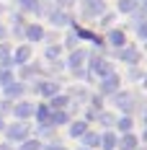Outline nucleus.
Returning a JSON list of instances; mask_svg holds the SVG:
<instances>
[{
	"label": "nucleus",
	"instance_id": "obj_1",
	"mask_svg": "<svg viewBox=\"0 0 147 150\" xmlns=\"http://www.w3.org/2000/svg\"><path fill=\"white\" fill-rule=\"evenodd\" d=\"M3 132H5V137H8L11 145H13V142H23V140H29V124H26V122H13V124H8Z\"/></svg>",
	"mask_w": 147,
	"mask_h": 150
},
{
	"label": "nucleus",
	"instance_id": "obj_2",
	"mask_svg": "<svg viewBox=\"0 0 147 150\" xmlns=\"http://www.w3.org/2000/svg\"><path fill=\"white\" fill-rule=\"evenodd\" d=\"M34 109L36 106L29 104V101H18V104H13V109H11V114H13L18 122H26L29 117H34Z\"/></svg>",
	"mask_w": 147,
	"mask_h": 150
},
{
	"label": "nucleus",
	"instance_id": "obj_3",
	"mask_svg": "<svg viewBox=\"0 0 147 150\" xmlns=\"http://www.w3.org/2000/svg\"><path fill=\"white\" fill-rule=\"evenodd\" d=\"M23 93H26V86H23V83H18V80H11V83H5V86H3V96H5L8 101L21 98Z\"/></svg>",
	"mask_w": 147,
	"mask_h": 150
},
{
	"label": "nucleus",
	"instance_id": "obj_4",
	"mask_svg": "<svg viewBox=\"0 0 147 150\" xmlns=\"http://www.w3.org/2000/svg\"><path fill=\"white\" fill-rule=\"evenodd\" d=\"M90 73H96L98 78H106V75H111L114 70H111V65L98 54V57H93V60H90Z\"/></svg>",
	"mask_w": 147,
	"mask_h": 150
},
{
	"label": "nucleus",
	"instance_id": "obj_5",
	"mask_svg": "<svg viewBox=\"0 0 147 150\" xmlns=\"http://www.w3.org/2000/svg\"><path fill=\"white\" fill-rule=\"evenodd\" d=\"M103 11H106V3H103V0H83V13L90 16V18L101 16Z\"/></svg>",
	"mask_w": 147,
	"mask_h": 150
},
{
	"label": "nucleus",
	"instance_id": "obj_6",
	"mask_svg": "<svg viewBox=\"0 0 147 150\" xmlns=\"http://www.w3.org/2000/svg\"><path fill=\"white\" fill-rule=\"evenodd\" d=\"M119 91V75L111 73L106 75V78H101V93H106V96H114Z\"/></svg>",
	"mask_w": 147,
	"mask_h": 150
},
{
	"label": "nucleus",
	"instance_id": "obj_7",
	"mask_svg": "<svg viewBox=\"0 0 147 150\" xmlns=\"http://www.w3.org/2000/svg\"><path fill=\"white\" fill-rule=\"evenodd\" d=\"M85 60H88V52H83V49H75L72 54H70V60H67V65H70V70H72V73H77V70H83Z\"/></svg>",
	"mask_w": 147,
	"mask_h": 150
},
{
	"label": "nucleus",
	"instance_id": "obj_8",
	"mask_svg": "<svg viewBox=\"0 0 147 150\" xmlns=\"http://www.w3.org/2000/svg\"><path fill=\"white\" fill-rule=\"evenodd\" d=\"M119 60L127 62V65H137V62H139V52H137L134 47H121V49H119Z\"/></svg>",
	"mask_w": 147,
	"mask_h": 150
},
{
	"label": "nucleus",
	"instance_id": "obj_9",
	"mask_svg": "<svg viewBox=\"0 0 147 150\" xmlns=\"http://www.w3.org/2000/svg\"><path fill=\"white\" fill-rule=\"evenodd\" d=\"M36 91H39L44 98H52V96H57V93H59V86L54 83V80H41V83L36 86Z\"/></svg>",
	"mask_w": 147,
	"mask_h": 150
},
{
	"label": "nucleus",
	"instance_id": "obj_10",
	"mask_svg": "<svg viewBox=\"0 0 147 150\" xmlns=\"http://www.w3.org/2000/svg\"><path fill=\"white\" fill-rule=\"evenodd\" d=\"M11 60H13V65H26V62L31 60V47H29V44H21V47L13 52V57H11Z\"/></svg>",
	"mask_w": 147,
	"mask_h": 150
},
{
	"label": "nucleus",
	"instance_id": "obj_11",
	"mask_svg": "<svg viewBox=\"0 0 147 150\" xmlns=\"http://www.w3.org/2000/svg\"><path fill=\"white\" fill-rule=\"evenodd\" d=\"M114 101H116V106L121 109V111H132V106H134L132 96L124 93V91H116V93H114Z\"/></svg>",
	"mask_w": 147,
	"mask_h": 150
},
{
	"label": "nucleus",
	"instance_id": "obj_12",
	"mask_svg": "<svg viewBox=\"0 0 147 150\" xmlns=\"http://www.w3.org/2000/svg\"><path fill=\"white\" fill-rule=\"evenodd\" d=\"M23 36H26L29 42H41V39H44V29H41L39 23H29V26L23 29Z\"/></svg>",
	"mask_w": 147,
	"mask_h": 150
},
{
	"label": "nucleus",
	"instance_id": "obj_13",
	"mask_svg": "<svg viewBox=\"0 0 147 150\" xmlns=\"http://www.w3.org/2000/svg\"><path fill=\"white\" fill-rule=\"evenodd\" d=\"M49 21H52L54 26H67V23H70V16L65 13L62 8H54V11L49 13Z\"/></svg>",
	"mask_w": 147,
	"mask_h": 150
},
{
	"label": "nucleus",
	"instance_id": "obj_14",
	"mask_svg": "<svg viewBox=\"0 0 147 150\" xmlns=\"http://www.w3.org/2000/svg\"><path fill=\"white\" fill-rule=\"evenodd\" d=\"M119 148H121V150H137V148H139V142H137V137H134L132 132H127V135L119 137Z\"/></svg>",
	"mask_w": 147,
	"mask_h": 150
},
{
	"label": "nucleus",
	"instance_id": "obj_15",
	"mask_svg": "<svg viewBox=\"0 0 147 150\" xmlns=\"http://www.w3.org/2000/svg\"><path fill=\"white\" fill-rule=\"evenodd\" d=\"M116 145H119V137L114 132H103L101 135V148L103 150H116Z\"/></svg>",
	"mask_w": 147,
	"mask_h": 150
},
{
	"label": "nucleus",
	"instance_id": "obj_16",
	"mask_svg": "<svg viewBox=\"0 0 147 150\" xmlns=\"http://www.w3.org/2000/svg\"><path fill=\"white\" fill-rule=\"evenodd\" d=\"M34 117L41 122V124H49V119H52V109H49L46 104H41V106H36V109H34Z\"/></svg>",
	"mask_w": 147,
	"mask_h": 150
},
{
	"label": "nucleus",
	"instance_id": "obj_17",
	"mask_svg": "<svg viewBox=\"0 0 147 150\" xmlns=\"http://www.w3.org/2000/svg\"><path fill=\"white\" fill-rule=\"evenodd\" d=\"M108 42L121 49V47L127 44V36H124V31H121V29H111V31H108Z\"/></svg>",
	"mask_w": 147,
	"mask_h": 150
},
{
	"label": "nucleus",
	"instance_id": "obj_18",
	"mask_svg": "<svg viewBox=\"0 0 147 150\" xmlns=\"http://www.w3.org/2000/svg\"><path fill=\"white\" fill-rule=\"evenodd\" d=\"M49 101H52V104H49V109H52V111H57V109H65V106L70 104V96H62V93H57V96H52Z\"/></svg>",
	"mask_w": 147,
	"mask_h": 150
},
{
	"label": "nucleus",
	"instance_id": "obj_19",
	"mask_svg": "<svg viewBox=\"0 0 147 150\" xmlns=\"http://www.w3.org/2000/svg\"><path fill=\"white\" fill-rule=\"evenodd\" d=\"M67 122H70V117H67V111H65V109L52 111V119H49V124H52V127H57V124H67Z\"/></svg>",
	"mask_w": 147,
	"mask_h": 150
},
{
	"label": "nucleus",
	"instance_id": "obj_20",
	"mask_svg": "<svg viewBox=\"0 0 147 150\" xmlns=\"http://www.w3.org/2000/svg\"><path fill=\"white\" fill-rule=\"evenodd\" d=\"M85 132H88V122H72V124H70V135L72 137H83L85 135Z\"/></svg>",
	"mask_w": 147,
	"mask_h": 150
},
{
	"label": "nucleus",
	"instance_id": "obj_21",
	"mask_svg": "<svg viewBox=\"0 0 147 150\" xmlns=\"http://www.w3.org/2000/svg\"><path fill=\"white\" fill-rule=\"evenodd\" d=\"M119 13H137V0H119Z\"/></svg>",
	"mask_w": 147,
	"mask_h": 150
},
{
	"label": "nucleus",
	"instance_id": "obj_22",
	"mask_svg": "<svg viewBox=\"0 0 147 150\" xmlns=\"http://www.w3.org/2000/svg\"><path fill=\"white\" fill-rule=\"evenodd\" d=\"M83 142H85V148H98L101 145V135L98 132H85L83 135Z\"/></svg>",
	"mask_w": 147,
	"mask_h": 150
},
{
	"label": "nucleus",
	"instance_id": "obj_23",
	"mask_svg": "<svg viewBox=\"0 0 147 150\" xmlns=\"http://www.w3.org/2000/svg\"><path fill=\"white\" fill-rule=\"evenodd\" d=\"M18 3H21V8L29 11V13H41V3H39V0H18Z\"/></svg>",
	"mask_w": 147,
	"mask_h": 150
},
{
	"label": "nucleus",
	"instance_id": "obj_24",
	"mask_svg": "<svg viewBox=\"0 0 147 150\" xmlns=\"http://www.w3.org/2000/svg\"><path fill=\"white\" fill-rule=\"evenodd\" d=\"M44 54H46V60H49V62H57L59 54H62V47H59V44H49Z\"/></svg>",
	"mask_w": 147,
	"mask_h": 150
},
{
	"label": "nucleus",
	"instance_id": "obj_25",
	"mask_svg": "<svg viewBox=\"0 0 147 150\" xmlns=\"http://www.w3.org/2000/svg\"><path fill=\"white\" fill-rule=\"evenodd\" d=\"M116 127H119V132H132V117H121V119H116Z\"/></svg>",
	"mask_w": 147,
	"mask_h": 150
},
{
	"label": "nucleus",
	"instance_id": "obj_26",
	"mask_svg": "<svg viewBox=\"0 0 147 150\" xmlns=\"http://www.w3.org/2000/svg\"><path fill=\"white\" fill-rule=\"evenodd\" d=\"M18 150H41V142H39V140H23V142H21V148Z\"/></svg>",
	"mask_w": 147,
	"mask_h": 150
},
{
	"label": "nucleus",
	"instance_id": "obj_27",
	"mask_svg": "<svg viewBox=\"0 0 147 150\" xmlns=\"http://www.w3.org/2000/svg\"><path fill=\"white\" fill-rule=\"evenodd\" d=\"M96 119H101V124H106V127H114L116 124V119H114V114H106V111H101Z\"/></svg>",
	"mask_w": 147,
	"mask_h": 150
},
{
	"label": "nucleus",
	"instance_id": "obj_28",
	"mask_svg": "<svg viewBox=\"0 0 147 150\" xmlns=\"http://www.w3.org/2000/svg\"><path fill=\"white\" fill-rule=\"evenodd\" d=\"M137 34H139V39L147 42V18H142V21L137 23Z\"/></svg>",
	"mask_w": 147,
	"mask_h": 150
},
{
	"label": "nucleus",
	"instance_id": "obj_29",
	"mask_svg": "<svg viewBox=\"0 0 147 150\" xmlns=\"http://www.w3.org/2000/svg\"><path fill=\"white\" fill-rule=\"evenodd\" d=\"M8 57H11V47L5 44V42H0V62L8 60Z\"/></svg>",
	"mask_w": 147,
	"mask_h": 150
},
{
	"label": "nucleus",
	"instance_id": "obj_30",
	"mask_svg": "<svg viewBox=\"0 0 147 150\" xmlns=\"http://www.w3.org/2000/svg\"><path fill=\"white\" fill-rule=\"evenodd\" d=\"M11 109H13V106H11V101H8V98H3V101H0V117H3V114H8Z\"/></svg>",
	"mask_w": 147,
	"mask_h": 150
},
{
	"label": "nucleus",
	"instance_id": "obj_31",
	"mask_svg": "<svg viewBox=\"0 0 147 150\" xmlns=\"http://www.w3.org/2000/svg\"><path fill=\"white\" fill-rule=\"evenodd\" d=\"M90 104H93V109H101V106H103V98H101V96H93Z\"/></svg>",
	"mask_w": 147,
	"mask_h": 150
},
{
	"label": "nucleus",
	"instance_id": "obj_32",
	"mask_svg": "<svg viewBox=\"0 0 147 150\" xmlns=\"http://www.w3.org/2000/svg\"><path fill=\"white\" fill-rule=\"evenodd\" d=\"M129 78H132V80H139V78H142V73H139V70H132V73H129Z\"/></svg>",
	"mask_w": 147,
	"mask_h": 150
},
{
	"label": "nucleus",
	"instance_id": "obj_33",
	"mask_svg": "<svg viewBox=\"0 0 147 150\" xmlns=\"http://www.w3.org/2000/svg\"><path fill=\"white\" fill-rule=\"evenodd\" d=\"M72 3H75V0H59V8H70Z\"/></svg>",
	"mask_w": 147,
	"mask_h": 150
},
{
	"label": "nucleus",
	"instance_id": "obj_34",
	"mask_svg": "<svg viewBox=\"0 0 147 150\" xmlns=\"http://www.w3.org/2000/svg\"><path fill=\"white\" fill-rule=\"evenodd\" d=\"M44 150H65V148H62V145H46Z\"/></svg>",
	"mask_w": 147,
	"mask_h": 150
},
{
	"label": "nucleus",
	"instance_id": "obj_35",
	"mask_svg": "<svg viewBox=\"0 0 147 150\" xmlns=\"http://www.w3.org/2000/svg\"><path fill=\"white\" fill-rule=\"evenodd\" d=\"M0 150H13V145H11V142H3V145H0Z\"/></svg>",
	"mask_w": 147,
	"mask_h": 150
},
{
	"label": "nucleus",
	"instance_id": "obj_36",
	"mask_svg": "<svg viewBox=\"0 0 147 150\" xmlns=\"http://www.w3.org/2000/svg\"><path fill=\"white\" fill-rule=\"evenodd\" d=\"M3 129H5V122H3V117H0V132H3Z\"/></svg>",
	"mask_w": 147,
	"mask_h": 150
},
{
	"label": "nucleus",
	"instance_id": "obj_37",
	"mask_svg": "<svg viewBox=\"0 0 147 150\" xmlns=\"http://www.w3.org/2000/svg\"><path fill=\"white\" fill-rule=\"evenodd\" d=\"M142 5H145V11H147V0H142Z\"/></svg>",
	"mask_w": 147,
	"mask_h": 150
},
{
	"label": "nucleus",
	"instance_id": "obj_38",
	"mask_svg": "<svg viewBox=\"0 0 147 150\" xmlns=\"http://www.w3.org/2000/svg\"><path fill=\"white\" fill-rule=\"evenodd\" d=\"M142 137H145V142H147V129H145V135H142Z\"/></svg>",
	"mask_w": 147,
	"mask_h": 150
},
{
	"label": "nucleus",
	"instance_id": "obj_39",
	"mask_svg": "<svg viewBox=\"0 0 147 150\" xmlns=\"http://www.w3.org/2000/svg\"><path fill=\"white\" fill-rule=\"evenodd\" d=\"M145 124H147V111H145Z\"/></svg>",
	"mask_w": 147,
	"mask_h": 150
},
{
	"label": "nucleus",
	"instance_id": "obj_40",
	"mask_svg": "<svg viewBox=\"0 0 147 150\" xmlns=\"http://www.w3.org/2000/svg\"><path fill=\"white\" fill-rule=\"evenodd\" d=\"M145 88H147V78H145Z\"/></svg>",
	"mask_w": 147,
	"mask_h": 150
},
{
	"label": "nucleus",
	"instance_id": "obj_41",
	"mask_svg": "<svg viewBox=\"0 0 147 150\" xmlns=\"http://www.w3.org/2000/svg\"><path fill=\"white\" fill-rule=\"evenodd\" d=\"M80 150H90V148H80Z\"/></svg>",
	"mask_w": 147,
	"mask_h": 150
},
{
	"label": "nucleus",
	"instance_id": "obj_42",
	"mask_svg": "<svg viewBox=\"0 0 147 150\" xmlns=\"http://www.w3.org/2000/svg\"><path fill=\"white\" fill-rule=\"evenodd\" d=\"M0 13H3V5H0Z\"/></svg>",
	"mask_w": 147,
	"mask_h": 150
},
{
	"label": "nucleus",
	"instance_id": "obj_43",
	"mask_svg": "<svg viewBox=\"0 0 147 150\" xmlns=\"http://www.w3.org/2000/svg\"><path fill=\"white\" fill-rule=\"evenodd\" d=\"M145 47H147V42H145Z\"/></svg>",
	"mask_w": 147,
	"mask_h": 150
}]
</instances>
